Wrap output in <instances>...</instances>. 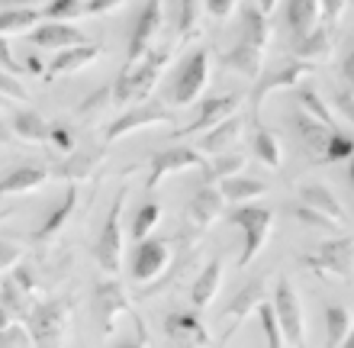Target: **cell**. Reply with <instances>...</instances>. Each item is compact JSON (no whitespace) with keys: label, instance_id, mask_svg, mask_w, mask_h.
Returning <instances> with one entry per match:
<instances>
[{"label":"cell","instance_id":"cell-35","mask_svg":"<svg viewBox=\"0 0 354 348\" xmlns=\"http://www.w3.org/2000/svg\"><path fill=\"white\" fill-rule=\"evenodd\" d=\"M354 320H351V310L342 306V303H332L326 310V339L332 348H342L348 339V332H351Z\"/></svg>","mask_w":354,"mask_h":348},{"label":"cell","instance_id":"cell-36","mask_svg":"<svg viewBox=\"0 0 354 348\" xmlns=\"http://www.w3.org/2000/svg\"><path fill=\"white\" fill-rule=\"evenodd\" d=\"M242 36L248 39V42H254V46H261V48L270 46V19H268V13H264L258 3H248V7H245Z\"/></svg>","mask_w":354,"mask_h":348},{"label":"cell","instance_id":"cell-23","mask_svg":"<svg viewBox=\"0 0 354 348\" xmlns=\"http://www.w3.org/2000/svg\"><path fill=\"white\" fill-rule=\"evenodd\" d=\"M48 181V171L39 168V165H19V168H10L3 178H0V197H10V194H29V190H39Z\"/></svg>","mask_w":354,"mask_h":348},{"label":"cell","instance_id":"cell-39","mask_svg":"<svg viewBox=\"0 0 354 348\" xmlns=\"http://www.w3.org/2000/svg\"><path fill=\"white\" fill-rule=\"evenodd\" d=\"M258 320H261V329H264V342H268L270 348L287 345V339H283V326H280V316H277V310H274V303L264 300L261 306H258Z\"/></svg>","mask_w":354,"mask_h":348},{"label":"cell","instance_id":"cell-18","mask_svg":"<svg viewBox=\"0 0 354 348\" xmlns=\"http://www.w3.org/2000/svg\"><path fill=\"white\" fill-rule=\"evenodd\" d=\"M29 39H32L39 48H58V52L87 42L84 33L77 26H71V23H65V19H46V23H39V26H32V36Z\"/></svg>","mask_w":354,"mask_h":348},{"label":"cell","instance_id":"cell-24","mask_svg":"<svg viewBox=\"0 0 354 348\" xmlns=\"http://www.w3.org/2000/svg\"><path fill=\"white\" fill-rule=\"evenodd\" d=\"M268 300V284H264V277H254V281H248L242 287V291L235 293V300L225 306V316L232 322H242L248 320L252 313H258V306Z\"/></svg>","mask_w":354,"mask_h":348},{"label":"cell","instance_id":"cell-43","mask_svg":"<svg viewBox=\"0 0 354 348\" xmlns=\"http://www.w3.org/2000/svg\"><path fill=\"white\" fill-rule=\"evenodd\" d=\"M42 13H46V19H65V23H71V19H77L84 13V7H81V0H48Z\"/></svg>","mask_w":354,"mask_h":348},{"label":"cell","instance_id":"cell-59","mask_svg":"<svg viewBox=\"0 0 354 348\" xmlns=\"http://www.w3.org/2000/svg\"><path fill=\"white\" fill-rule=\"evenodd\" d=\"M23 3H36V0H0V10H7V7H23Z\"/></svg>","mask_w":354,"mask_h":348},{"label":"cell","instance_id":"cell-12","mask_svg":"<svg viewBox=\"0 0 354 348\" xmlns=\"http://www.w3.org/2000/svg\"><path fill=\"white\" fill-rule=\"evenodd\" d=\"M158 29H161V0H149V3L142 7V13L136 17V23H132L126 68H129V65H139L142 58H145L151 48H155L151 42H155V36H158Z\"/></svg>","mask_w":354,"mask_h":348},{"label":"cell","instance_id":"cell-6","mask_svg":"<svg viewBox=\"0 0 354 348\" xmlns=\"http://www.w3.org/2000/svg\"><path fill=\"white\" fill-rule=\"evenodd\" d=\"M313 71H316L313 62L293 55L280 68H274V71L261 75L258 81H254V91H252V120L261 122V107H264V100H268V94H274V91H293V87H297L303 77L313 75Z\"/></svg>","mask_w":354,"mask_h":348},{"label":"cell","instance_id":"cell-45","mask_svg":"<svg viewBox=\"0 0 354 348\" xmlns=\"http://www.w3.org/2000/svg\"><path fill=\"white\" fill-rule=\"evenodd\" d=\"M293 217L299 219V223H306V226H316V229H335V223L328 217H322L319 210H313V207H306V203H297L293 207ZM338 232V229H335Z\"/></svg>","mask_w":354,"mask_h":348},{"label":"cell","instance_id":"cell-8","mask_svg":"<svg viewBox=\"0 0 354 348\" xmlns=\"http://www.w3.org/2000/svg\"><path fill=\"white\" fill-rule=\"evenodd\" d=\"M203 171L206 168V158L203 152L196 149H187V145H171L165 152H155L151 155V165H149V181H145V187L155 190L165 178L171 174H180V171Z\"/></svg>","mask_w":354,"mask_h":348},{"label":"cell","instance_id":"cell-3","mask_svg":"<svg viewBox=\"0 0 354 348\" xmlns=\"http://www.w3.org/2000/svg\"><path fill=\"white\" fill-rule=\"evenodd\" d=\"M303 268L316 277H332V281H351L354 277V235H335L328 242L316 245L309 255L299 258Z\"/></svg>","mask_w":354,"mask_h":348},{"label":"cell","instance_id":"cell-19","mask_svg":"<svg viewBox=\"0 0 354 348\" xmlns=\"http://www.w3.org/2000/svg\"><path fill=\"white\" fill-rule=\"evenodd\" d=\"M293 129H297L299 142H303V149H306L313 158H316V161H326L328 136H332V129H335V126H328V122L316 120V116L306 113V110H299V113L293 116Z\"/></svg>","mask_w":354,"mask_h":348},{"label":"cell","instance_id":"cell-64","mask_svg":"<svg viewBox=\"0 0 354 348\" xmlns=\"http://www.w3.org/2000/svg\"><path fill=\"white\" fill-rule=\"evenodd\" d=\"M0 97H3V94H0Z\"/></svg>","mask_w":354,"mask_h":348},{"label":"cell","instance_id":"cell-11","mask_svg":"<svg viewBox=\"0 0 354 348\" xmlns=\"http://www.w3.org/2000/svg\"><path fill=\"white\" fill-rule=\"evenodd\" d=\"M122 313H129V297L122 291L120 281H100L93 287V316L100 322L103 336H113L116 332V322H120Z\"/></svg>","mask_w":354,"mask_h":348},{"label":"cell","instance_id":"cell-53","mask_svg":"<svg viewBox=\"0 0 354 348\" xmlns=\"http://www.w3.org/2000/svg\"><path fill=\"white\" fill-rule=\"evenodd\" d=\"M0 68L3 71H10V75H19L23 68H19V62L13 58V48H10V42L3 36H0Z\"/></svg>","mask_w":354,"mask_h":348},{"label":"cell","instance_id":"cell-49","mask_svg":"<svg viewBox=\"0 0 354 348\" xmlns=\"http://www.w3.org/2000/svg\"><path fill=\"white\" fill-rule=\"evenodd\" d=\"M203 7H206V13L213 19H229L235 13V0H203Z\"/></svg>","mask_w":354,"mask_h":348},{"label":"cell","instance_id":"cell-16","mask_svg":"<svg viewBox=\"0 0 354 348\" xmlns=\"http://www.w3.org/2000/svg\"><path fill=\"white\" fill-rule=\"evenodd\" d=\"M223 203H225L223 190L216 187V184H203L190 197V203H187V226L194 229L196 235H203L216 219L223 217Z\"/></svg>","mask_w":354,"mask_h":348},{"label":"cell","instance_id":"cell-17","mask_svg":"<svg viewBox=\"0 0 354 348\" xmlns=\"http://www.w3.org/2000/svg\"><path fill=\"white\" fill-rule=\"evenodd\" d=\"M264 52H268V48L254 46V42H248L245 36H239V42H235V46L223 55V68H229V71H235V75L248 77V81L254 84V81L261 77Z\"/></svg>","mask_w":354,"mask_h":348},{"label":"cell","instance_id":"cell-30","mask_svg":"<svg viewBox=\"0 0 354 348\" xmlns=\"http://www.w3.org/2000/svg\"><path fill=\"white\" fill-rule=\"evenodd\" d=\"M46 13H39L32 3H23V7H7L0 10V36H13V33H26V29L39 26Z\"/></svg>","mask_w":354,"mask_h":348},{"label":"cell","instance_id":"cell-54","mask_svg":"<svg viewBox=\"0 0 354 348\" xmlns=\"http://www.w3.org/2000/svg\"><path fill=\"white\" fill-rule=\"evenodd\" d=\"M335 107H338V113H342V116H345V120L354 126V94L348 91V87L335 94Z\"/></svg>","mask_w":354,"mask_h":348},{"label":"cell","instance_id":"cell-15","mask_svg":"<svg viewBox=\"0 0 354 348\" xmlns=\"http://www.w3.org/2000/svg\"><path fill=\"white\" fill-rule=\"evenodd\" d=\"M242 107V97L239 94H219V97H203L200 107H196V116L187 126L177 129V136H194V132H209L213 126H219L223 120L235 113Z\"/></svg>","mask_w":354,"mask_h":348},{"label":"cell","instance_id":"cell-44","mask_svg":"<svg viewBox=\"0 0 354 348\" xmlns=\"http://www.w3.org/2000/svg\"><path fill=\"white\" fill-rule=\"evenodd\" d=\"M196 13H200V0H180V23H177L180 39H194L196 33H200V26H196Z\"/></svg>","mask_w":354,"mask_h":348},{"label":"cell","instance_id":"cell-26","mask_svg":"<svg viewBox=\"0 0 354 348\" xmlns=\"http://www.w3.org/2000/svg\"><path fill=\"white\" fill-rule=\"evenodd\" d=\"M299 203H306V207L319 210V213L332 219V223H335V229L342 232V226H345V210H342V203H338L335 194H332L328 187H322V184H309V187L299 190Z\"/></svg>","mask_w":354,"mask_h":348},{"label":"cell","instance_id":"cell-4","mask_svg":"<svg viewBox=\"0 0 354 348\" xmlns=\"http://www.w3.org/2000/svg\"><path fill=\"white\" fill-rule=\"evenodd\" d=\"M26 326L32 332L36 345H65L71 339V300L58 297V300L36 303Z\"/></svg>","mask_w":354,"mask_h":348},{"label":"cell","instance_id":"cell-29","mask_svg":"<svg viewBox=\"0 0 354 348\" xmlns=\"http://www.w3.org/2000/svg\"><path fill=\"white\" fill-rule=\"evenodd\" d=\"M165 332H168V339L174 342H196V345H209V336H206L203 322L200 316L194 313H174L165 320Z\"/></svg>","mask_w":354,"mask_h":348},{"label":"cell","instance_id":"cell-25","mask_svg":"<svg viewBox=\"0 0 354 348\" xmlns=\"http://www.w3.org/2000/svg\"><path fill=\"white\" fill-rule=\"evenodd\" d=\"M219 287H223V262H219V258H213V262L203 264V271L196 274L194 291H190V297H194V306H196V310H206V306H213V300H216V293H219Z\"/></svg>","mask_w":354,"mask_h":348},{"label":"cell","instance_id":"cell-50","mask_svg":"<svg viewBox=\"0 0 354 348\" xmlns=\"http://www.w3.org/2000/svg\"><path fill=\"white\" fill-rule=\"evenodd\" d=\"M126 0H87L84 13L87 17H106V13H113V10H120Z\"/></svg>","mask_w":354,"mask_h":348},{"label":"cell","instance_id":"cell-40","mask_svg":"<svg viewBox=\"0 0 354 348\" xmlns=\"http://www.w3.org/2000/svg\"><path fill=\"white\" fill-rule=\"evenodd\" d=\"M354 158V132L345 129H332L328 136V149H326V161H351Z\"/></svg>","mask_w":354,"mask_h":348},{"label":"cell","instance_id":"cell-63","mask_svg":"<svg viewBox=\"0 0 354 348\" xmlns=\"http://www.w3.org/2000/svg\"><path fill=\"white\" fill-rule=\"evenodd\" d=\"M0 217H7V213H0Z\"/></svg>","mask_w":354,"mask_h":348},{"label":"cell","instance_id":"cell-52","mask_svg":"<svg viewBox=\"0 0 354 348\" xmlns=\"http://www.w3.org/2000/svg\"><path fill=\"white\" fill-rule=\"evenodd\" d=\"M113 104V87H103V91H97L93 97H87L84 104H81V113H91V110H100V107Z\"/></svg>","mask_w":354,"mask_h":348},{"label":"cell","instance_id":"cell-33","mask_svg":"<svg viewBox=\"0 0 354 348\" xmlns=\"http://www.w3.org/2000/svg\"><path fill=\"white\" fill-rule=\"evenodd\" d=\"M332 52V33L319 26L316 33H309L303 39H293V55L297 58H306V62H322L328 58Z\"/></svg>","mask_w":354,"mask_h":348},{"label":"cell","instance_id":"cell-13","mask_svg":"<svg viewBox=\"0 0 354 348\" xmlns=\"http://www.w3.org/2000/svg\"><path fill=\"white\" fill-rule=\"evenodd\" d=\"M171 113L165 104H136V107H126V113H120L116 120L106 126V142H116L122 136H129L136 129H149V126H161L168 122Z\"/></svg>","mask_w":354,"mask_h":348},{"label":"cell","instance_id":"cell-47","mask_svg":"<svg viewBox=\"0 0 354 348\" xmlns=\"http://www.w3.org/2000/svg\"><path fill=\"white\" fill-rule=\"evenodd\" d=\"M48 145H55L58 152H75V132L68 129V126H62V122H55L52 129H48Z\"/></svg>","mask_w":354,"mask_h":348},{"label":"cell","instance_id":"cell-42","mask_svg":"<svg viewBox=\"0 0 354 348\" xmlns=\"http://www.w3.org/2000/svg\"><path fill=\"white\" fill-rule=\"evenodd\" d=\"M29 345H36L29 326H17V322H10V326L0 329V348H29Z\"/></svg>","mask_w":354,"mask_h":348},{"label":"cell","instance_id":"cell-20","mask_svg":"<svg viewBox=\"0 0 354 348\" xmlns=\"http://www.w3.org/2000/svg\"><path fill=\"white\" fill-rule=\"evenodd\" d=\"M245 136V120L242 116H229V120H223L219 126H213V129L203 136V142H200V152L203 155H219V152H232L239 142H242Z\"/></svg>","mask_w":354,"mask_h":348},{"label":"cell","instance_id":"cell-2","mask_svg":"<svg viewBox=\"0 0 354 348\" xmlns=\"http://www.w3.org/2000/svg\"><path fill=\"white\" fill-rule=\"evenodd\" d=\"M229 223L235 229H242V252H239V268H248V264L261 255L264 242L270 239V229H274V213L268 207H254V203H235V210L229 213Z\"/></svg>","mask_w":354,"mask_h":348},{"label":"cell","instance_id":"cell-55","mask_svg":"<svg viewBox=\"0 0 354 348\" xmlns=\"http://www.w3.org/2000/svg\"><path fill=\"white\" fill-rule=\"evenodd\" d=\"M342 81H345V87L354 94V48L342 58Z\"/></svg>","mask_w":354,"mask_h":348},{"label":"cell","instance_id":"cell-32","mask_svg":"<svg viewBox=\"0 0 354 348\" xmlns=\"http://www.w3.org/2000/svg\"><path fill=\"white\" fill-rule=\"evenodd\" d=\"M239 171H245V155L242 152H219L213 161H206L203 168V184H219L223 178H232V174H239Z\"/></svg>","mask_w":354,"mask_h":348},{"label":"cell","instance_id":"cell-57","mask_svg":"<svg viewBox=\"0 0 354 348\" xmlns=\"http://www.w3.org/2000/svg\"><path fill=\"white\" fill-rule=\"evenodd\" d=\"M10 322H13V313H10L7 306L0 303V329H3V326H10Z\"/></svg>","mask_w":354,"mask_h":348},{"label":"cell","instance_id":"cell-41","mask_svg":"<svg viewBox=\"0 0 354 348\" xmlns=\"http://www.w3.org/2000/svg\"><path fill=\"white\" fill-rule=\"evenodd\" d=\"M158 217H161L158 203H145V207L136 213V223H132V239H136V242L149 239V232L158 226Z\"/></svg>","mask_w":354,"mask_h":348},{"label":"cell","instance_id":"cell-58","mask_svg":"<svg viewBox=\"0 0 354 348\" xmlns=\"http://www.w3.org/2000/svg\"><path fill=\"white\" fill-rule=\"evenodd\" d=\"M252 3H258L264 13H274V7H277V0H252Z\"/></svg>","mask_w":354,"mask_h":348},{"label":"cell","instance_id":"cell-10","mask_svg":"<svg viewBox=\"0 0 354 348\" xmlns=\"http://www.w3.org/2000/svg\"><path fill=\"white\" fill-rule=\"evenodd\" d=\"M36 297H39V284L32 281V274L26 268H13L3 287H0V303L7 306L19 322H26L36 310Z\"/></svg>","mask_w":354,"mask_h":348},{"label":"cell","instance_id":"cell-62","mask_svg":"<svg viewBox=\"0 0 354 348\" xmlns=\"http://www.w3.org/2000/svg\"><path fill=\"white\" fill-rule=\"evenodd\" d=\"M348 181H351V187H354V158H351V171H348Z\"/></svg>","mask_w":354,"mask_h":348},{"label":"cell","instance_id":"cell-37","mask_svg":"<svg viewBox=\"0 0 354 348\" xmlns=\"http://www.w3.org/2000/svg\"><path fill=\"white\" fill-rule=\"evenodd\" d=\"M106 158V152H81V155H71L65 165H58L55 168V178H87L91 171H97V165Z\"/></svg>","mask_w":354,"mask_h":348},{"label":"cell","instance_id":"cell-1","mask_svg":"<svg viewBox=\"0 0 354 348\" xmlns=\"http://www.w3.org/2000/svg\"><path fill=\"white\" fill-rule=\"evenodd\" d=\"M168 62H171L168 48H151V52L142 58L139 65L122 68L120 77H116V84H113V104H116V107L145 104V100H149V94L155 91V84L161 81V75H165Z\"/></svg>","mask_w":354,"mask_h":348},{"label":"cell","instance_id":"cell-21","mask_svg":"<svg viewBox=\"0 0 354 348\" xmlns=\"http://www.w3.org/2000/svg\"><path fill=\"white\" fill-rule=\"evenodd\" d=\"M103 48L100 46H91V42H84V46H71V48H62L55 55V62L48 65V81H55V77L62 75H75V71H81V68L93 65L97 58H100Z\"/></svg>","mask_w":354,"mask_h":348},{"label":"cell","instance_id":"cell-51","mask_svg":"<svg viewBox=\"0 0 354 348\" xmlns=\"http://www.w3.org/2000/svg\"><path fill=\"white\" fill-rule=\"evenodd\" d=\"M319 3H322V17H326L328 26H335L348 7V0H319Z\"/></svg>","mask_w":354,"mask_h":348},{"label":"cell","instance_id":"cell-61","mask_svg":"<svg viewBox=\"0 0 354 348\" xmlns=\"http://www.w3.org/2000/svg\"><path fill=\"white\" fill-rule=\"evenodd\" d=\"M345 345H348V348H354V326H351V332H348V339H345Z\"/></svg>","mask_w":354,"mask_h":348},{"label":"cell","instance_id":"cell-48","mask_svg":"<svg viewBox=\"0 0 354 348\" xmlns=\"http://www.w3.org/2000/svg\"><path fill=\"white\" fill-rule=\"evenodd\" d=\"M19 258H23V248L17 242H0V277L7 271H13L19 264Z\"/></svg>","mask_w":354,"mask_h":348},{"label":"cell","instance_id":"cell-34","mask_svg":"<svg viewBox=\"0 0 354 348\" xmlns=\"http://www.w3.org/2000/svg\"><path fill=\"white\" fill-rule=\"evenodd\" d=\"M10 126H13V132L19 139L26 142H48V129H52L46 122V116L32 113V110H19L17 116H10Z\"/></svg>","mask_w":354,"mask_h":348},{"label":"cell","instance_id":"cell-38","mask_svg":"<svg viewBox=\"0 0 354 348\" xmlns=\"http://www.w3.org/2000/svg\"><path fill=\"white\" fill-rule=\"evenodd\" d=\"M293 94H297V100H299V107L306 110V113H313L316 120H322V122H328V126H335V116H332V110L326 107V100L313 91L309 84H297L293 87Z\"/></svg>","mask_w":354,"mask_h":348},{"label":"cell","instance_id":"cell-31","mask_svg":"<svg viewBox=\"0 0 354 348\" xmlns=\"http://www.w3.org/2000/svg\"><path fill=\"white\" fill-rule=\"evenodd\" d=\"M254 155L258 161H264L268 168H280L283 165V145H280V136L274 129H268L264 122H254Z\"/></svg>","mask_w":354,"mask_h":348},{"label":"cell","instance_id":"cell-14","mask_svg":"<svg viewBox=\"0 0 354 348\" xmlns=\"http://www.w3.org/2000/svg\"><path fill=\"white\" fill-rule=\"evenodd\" d=\"M171 262V242L168 239H142L132 258V281L136 284H151L158 281L161 271Z\"/></svg>","mask_w":354,"mask_h":348},{"label":"cell","instance_id":"cell-60","mask_svg":"<svg viewBox=\"0 0 354 348\" xmlns=\"http://www.w3.org/2000/svg\"><path fill=\"white\" fill-rule=\"evenodd\" d=\"M26 71H32V75H42V68H39V62H36V58H29V62H26Z\"/></svg>","mask_w":354,"mask_h":348},{"label":"cell","instance_id":"cell-46","mask_svg":"<svg viewBox=\"0 0 354 348\" xmlns=\"http://www.w3.org/2000/svg\"><path fill=\"white\" fill-rule=\"evenodd\" d=\"M0 94L10 97V100H29V91L19 84V77L3 71V68H0Z\"/></svg>","mask_w":354,"mask_h":348},{"label":"cell","instance_id":"cell-9","mask_svg":"<svg viewBox=\"0 0 354 348\" xmlns=\"http://www.w3.org/2000/svg\"><path fill=\"white\" fill-rule=\"evenodd\" d=\"M274 310H277V316H280L287 345H293V348L306 345V313H303V300H299V293L290 287V281H277Z\"/></svg>","mask_w":354,"mask_h":348},{"label":"cell","instance_id":"cell-5","mask_svg":"<svg viewBox=\"0 0 354 348\" xmlns=\"http://www.w3.org/2000/svg\"><path fill=\"white\" fill-rule=\"evenodd\" d=\"M209 84V48H194L190 55L180 62L171 84V104L174 107H190L200 100V94Z\"/></svg>","mask_w":354,"mask_h":348},{"label":"cell","instance_id":"cell-22","mask_svg":"<svg viewBox=\"0 0 354 348\" xmlns=\"http://www.w3.org/2000/svg\"><path fill=\"white\" fill-rule=\"evenodd\" d=\"M322 3L319 0H287V29L293 39H303L319 29Z\"/></svg>","mask_w":354,"mask_h":348},{"label":"cell","instance_id":"cell-56","mask_svg":"<svg viewBox=\"0 0 354 348\" xmlns=\"http://www.w3.org/2000/svg\"><path fill=\"white\" fill-rule=\"evenodd\" d=\"M13 136H17V132H13V126H10V120H0V145H3V142H10V139H13Z\"/></svg>","mask_w":354,"mask_h":348},{"label":"cell","instance_id":"cell-7","mask_svg":"<svg viewBox=\"0 0 354 348\" xmlns=\"http://www.w3.org/2000/svg\"><path fill=\"white\" fill-rule=\"evenodd\" d=\"M122 203H126V190H120V197L113 200L110 213H106V223H103L97 242H93V258L106 274L120 271L122 262V232H120V217H122Z\"/></svg>","mask_w":354,"mask_h":348},{"label":"cell","instance_id":"cell-28","mask_svg":"<svg viewBox=\"0 0 354 348\" xmlns=\"http://www.w3.org/2000/svg\"><path fill=\"white\" fill-rule=\"evenodd\" d=\"M219 190H223L225 203H252V200L264 197L268 184L258 178H248V174H232V178L219 181Z\"/></svg>","mask_w":354,"mask_h":348},{"label":"cell","instance_id":"cell-27","mask_svg":"<svg viewBox=\"0 0 354 348\" xmlns=\"http://www.w3.org/2000/svg\"><path fill=\"white\" fill-rule=\"evenodd\" d=\"M75 207H77V187L71 184V187H68V194L58 200L55 207L48 210V217L42 219V226L36 229V239H39V242H48L52 235L62 232V229H65V223L71 219V213H75Z\"/></svg>","mask_w":354,"mask_h":348}]
</instances>
